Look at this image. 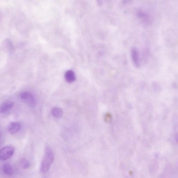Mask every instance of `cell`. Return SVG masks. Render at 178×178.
<instances>
[{"label":"cell","instance_id":"6da1fadb","mask_svg":"<svg viewBox=\"0 0 178 178\" xmlns=\"http://www.w3.org/2000/svg\"><path fill=\"white\" fill-rule=\"evenodd\" d=\"M54 160V155L52 149L49 147H46L43 158L40 165L41 172L45 173L48 172L51 165Z\"/></svg>","mask_w":178,"mask_h":178},{"label":"cell","instance_id":"7a4b0ae2","mask_svg":"<svg viewBox=\"0 0 178 178\" xmlns=\"http://www.w3.org/2000/svg\"><path fill=\"white\" fill-rule=\"evenodd\" d=\"M20 98L26 104L31 107H35L36 101L33 94L28 92H24L21 93Z\"/></svg>","mask_w":178,"mask_h":178},{"label":"cell","instance_id":"3957f363","mask_svg":"<svg viewBox=\"0 0 178 178\" xmlns=\"http://www.w3.org/2000/svg\"><path fill=\"white\" fill-rule=\"evenodd\" d=\"M14 149L12 147H4L0 152V159L1 160H5L8 159L13 155Z\"/></svg>","mask_w":178,"mask_h":178},{"label":"cell","instance_id":"277c9868","mask_svg":"<svg viewBox=\"0 0 178 178\" xmlns=\"http://www.w3.org/2000/svg\"><path fill=\"white\" fill-rule=\"evenodd\" d=\"M20 124L18 122H13L10 123L8 127V132L12 135L14 134L20 130Z\"/></svg>","mask_w":178,"mask_h":178},{"label":"cell","instance_id":"5b68a950","mask_svg":"<svg viewBox=\"0 0 178 178\" xmlns=\"http://www.w3.org/2000/svg\"><path fill=\"white\" fill-rule=\"evenodd\" d=\"M64 76L66 82L68 83H72L76 80L75 74L72 70H69L66 71Z\"/></svg>","mask_w":178,"mask_h":178},{"label":"cell","instance_id":"8992f818","mask_svg":"<svg viewBox=\"0 0 178 178\" xmlns=\"http://www.w3.org/2000/svg\"><path fill=\"white\" fill-rule=\"evenodd\" d=\"M131 55L133 62L137 67H139L140 65V58L138 51L136 48H133Z\"/></svg>","mask_w":178,"mask_h":178},{"label":"cell","instance_id":"52a82bcc","mask_svg":"<svg viewBox=\"0 0 178 178\" xmlns=\"http://www.w3.org/2000/svg\"><path fill=\"white\" fill-rule=\"evenodd\" d=\"M13 104L12 102H7L4 103L0 108V112L4 113L11 109L13 107Z\"/></svg>","mask_w":178,"mask_h":178},{"label":"cell","instance_id":"ba28073f","mask_svg":"<svg viewBox=\"0 0 178 178\" xmlns=\"http://www.w3.org/2000/svg\"><path fill=\"white\" fill-rule=\"evenodd\" d=\"M2 170L5 174L7 176H12L13 174V170L11 165L8 164H4L2 167Z\"/></svg>","mask_w":178,"mask_h":178},{"label":"cell","instance_id":"9c48e42d","mask_svg":"<svg viewBox=\"0 0 178 178\" xmlns=\"http://www.w3.org/2000/svg\"><path fill=\"white\" fill-rule=\"evenodd\" d=\"M51 113L54 117L57 118H60L63 116V112L60 108L55 107L51 111Z\"/></svg>","mask_w":178,"mask_h":178},{"label":"cell","instance_id":"30bf717a","mask_svg":"<svg viewBox=\"0 0 178 178\" xmlns=\"http://www.w3.org/2000/svg\"><path fill=\"white\" fill-rule=\"evenodd\" d=\"M20 165L22 168L25 169L29 168L30 166V163L28 161L23 159L21 161Z\"/></svg>","mask_w":178,"mask_h":178}]
</instances>
